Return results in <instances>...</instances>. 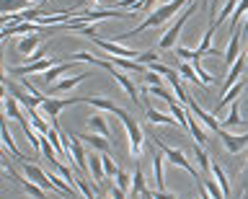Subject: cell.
<instances>
[{"instance_id":"1","label":"cell","mask_w":248,"mask_h":199,"mask_svg":"<svg viewBox=\"0 0 248 199\" xmlns=\"http://www.w3.org/2000/svg\"><path fill=\"white\" fill-rule=\"evenodd\" d=\"M191 13H197V0H191L189 8H184V11H181V16H178V18L173 21V24H170L168 31L160 36V42H158V47H160V49H170V52H173L176 42H178V36H181V29H184L186 21L191 18Z\"/></svg>"},{"instance_id":"2","label":"cell","mask_w":248,"mask_h":199,"mask_svg":"<svg viewBox=\"0 0 248 199\" xmlns=\"http://www.w3.org/2000/svg\"><path fill=\"white\" fill-rule=\"evenodd\" d=\"M116 117L122 119L124 129H127V137H129V155H132V158H140V155H142V145H145L142 129H140V124L135 122V117H132V114H127V111L119 109V114H116Z\"/></svg>"},{"instance_id":"3","label":"cell","mask_w":248,"mask_h":199,"mask_svg":"<svg viewBox=\"0 0 248 199\" xmlns=\"http://www.w3.org/2000/svg\"><path fill=\"white\" fill-rule=\"evenodd\" d=\"M98 67H106V70L114 75V80H116V83H119V86H122V91H124V93H127V96L132 98V104H135L137 109L145 114V104L140 101V91H137V86H135V83H132V78H129V75L124 73V70H119V67L108 65L106 60H101V65H98Z\"/></svg>"},{"instance_id":"4","label":"cell","mask_w":248,"mask_h":199,"mask_svg":"<svg viewBox=\"0 0 248 199\" xmlns=\"http://www.w3.org/2000/svg\"><path fill=\"white\" fill-rule=\"evenodd\" d=\"M153 137H155V140H153V142H155V148H158V150L163 153V155H166V160H168L170 166H178V168H184V171H189V176H191L194 181L202 179V176L197 173V168L191 166V160L186 158L181 150H176V148H168V145H163V140H158V135H153Z\"/></svg>"},{"instance_id":"5","label":"cell","mask_w":248,"mask_h":199,"mask_svg":"<svg viewBox=\"0 0 248 199\" xmlns=\"http://www.w3.org/2000/svg\"><path fill=\"white\" fill-rule=\"evenodd\" d=\"M96 47H101L106 52V55H111V57H127V60H140V55L142 52H137V49H132V47H122L119 42H111V39H98V36H93L91 39Z\"/></svg>"},{"instance_id":"6","label":"cell","mask_w":248,"mask_h":199,"mask_svg":"<svg viewBox=\"0 0 248 199\" xmlns=\"http://www.w3.org/2000/svg\"><path fill=\"white\" fill-rule=\"evenodd\" d=\"M73 104H80V96H73V98H49V96H46V98H44V104H42V109H44L46 117H49L52 127H57L60 111L65 109V106H73Z\"/></svg>"},{"instance_id":"7","label":"cell","mask_w":248,"mask_h":199,"mask_svg":"<svg viewBox=\"0 0 248 199\" xmlns=\"http://www.w3.org/2000/svg\"><path fill=\"white\" fill-rule=\"evenodd\" d=\"M186 109H189V111L194 114V117H197V119L202 122V124H204V127L209 129V132H212V135H217V132L222 129V124L215 119V114H212V111H204V109H202V106H199L197 101H194L191 96H189V104H186Z\"/></svg>"},{"instance_id":"8","label":"cell","mask_w":248,"mask_h":199,"mask_svg":"<svg viewBox=\"0 0 248 199\" xmlns=\"http://www.w3.org/2000/svg\"><path fill=\"white\" fill-rule=\"evenodd\" d=\"M23 173H26V179L29 181H34V184H39V186H42L44 191H54V194H60L57 189H54V184L46 179V171H42V168H39L36 163H29V160H23Z\"/></svg>"},{"instance_id":"9","label":"cell","mask_w":248,"mask_h":199,"mask_svg":"<svg viewBox=\"0 0 248 199\" xmlns=\"http://www.w3.org/2000/svg\"><path fill=\"white\" fill-rule=\"evenodd\" d=\"M217 137L222 140V148L228 150L230 155H238V153L248 145V132H243V135H232V132H228V129H220V132H217Z\"/></svg>"},{"instance_id":"10","label":"cell","mask_w":248,"mask_h":199,"mask_svg":"<svg viewBox=\"0 0 248 199\" xmlns=\"http://www.w3.org/2000/svg\"><path fill=\"white\" fill-rule=\"evenodd\" d=\"M57 65V60H52V57H44V60H39V62H29V65H18V67H11V75H31V73H46V70H52V67Z\"/></svg>"},{"instance_id":"11","label":"cell","mask_w":248,"mask_h":199,"mask_svg":"<svg viewBox=\"0 0 248 199\" xmlns=\"http://www.w3.org/2000/svg\"><path fill=\"white\" fill-rule=\"evenodd\" d=\"M147 150L153 153V173H155V186H158V191H166V173H163V160H166V155H163L160 150H155L153 145H147Z\"/></svg>"},{"instance_id":"12","label":"cell","mask_w":248,"mask_h":199,"mask_svg":"<svg viewBox=\"0 0 248 199\" xmlns=\"http://www.w3.org/2000/svg\"><path fill=\"white\" fill-rule=\"evenodd\" d=\"M70 153H73V160H75V166H78V176H83L85 173V163H88V155H85V150H83V140L78 135H70Z\"/></svg>"},{"instance_id":"13","label":"cell","mask_w":248,"mask_h":199,"mask_svg":"<svg viewBox=\"0 0 248 199\" xmlns=\"http://www.w3.org/2000/svg\"><path fill=\"white\" fill-rule=\"evenodd\" d=\"M246 55L248 52H243V55H240L235 62H232L230 67H228V78H225V86H222V93H228V91L235 86V83L240 80V73L246 70Z\"/></svg>"},{"instance_id":"14","label":"cell","mask_w":248,"mask_h":199,"mask_svg":"<svg viewBox=\"0 0 248 199\" xmlns=\"http://www.w3.org/2000/svg\"><path fill=\"white\" fill-rule=\"evenodd\" d=\"M243 91H246V80L240 78V80L235 83V86H232V88L228 91V93H222V98L217 101V106H215V111H212V114H220V111H222V109H225V106H228L230 101H238V96L243 93Z\"/></svg>"},{"instance_id":"15","label":"cell","mask_w":248,"mask_h":199,"mask_svg":"<svg viewBox=\"0 0 248 199\" xmlns=\"http://www.w3.org/2000/svg\"><path fill=\"white\" fill-rule=\"evenodd\" d=\"M240 34H243V26H238V31L232 34V39L228 44V52H225V65H228V67L235 62L240 55H243V52H240V39H243V36H240Z\"/></svg>"},{"instance_id":"16","label":"cell","mask_w":248,"mask_h":199,"mask_svg":"<svg viewBox=\"0 0 248 199\" xmlns=\"http://www.w3.org/2000/svg\"><path fill=\"white\" fill-rule=\"evenodd\" d=\"M186 111H189V109H186ZM186 129H189V132H191L194 142H197V145H202V148H204V145H207V140H209V135H207L204 129L199 127V122L194 119V114H191V111H189V117H186Z\"/></svg>"},{"instance_id":"17","label":"cell","mask_w":248,"mask_h":199,"mask_svg":"<svg viewBox=\"0 0 248 199\" xmlns=\"http://www.w3.org/2000/svg\"><path fill=\"white\" fill-rule=\"evenodd\" d=\"M80 104H91L96 106L98 111H111V114H119V106H116L111 98H98V96H80Z\"/></svg>"},{"instance_id":"18","label":"cell","mask_w":248,"mask_h":199,"mask_svg":"<svg viewBox=\"0 0 248 199\" xmlns=\"http://www.w3.org/2000/svg\"><path fill=\"white\" fill-rule=\"evenodd\" d=\"M145 117H147V122H153V124H163V127H176L178 124L176 117H168V114H163V111H155L150 104L145 106Z\"/></svg>"},{"instance_id":"19","label":"cell","mask_w":248,"mask_h":199,"mask_svg":"<svg viewBox=\"0 0 248 199\" xmlns=\"http://www.w3.org/2000/svg\"><path fill=\"white\" fill-rule=\"evenodd\" d=\"M91 73H75L73 78H62V80H57L52 86V93H62V91H70V88H75L78 83H83L85 78H88Z\"/></svg>"},{"instance_id":"20","label":"cell","mask_w":248,"mask_h":199,"mask_svg":"<svg viewBox=\"0 0 248 199\" xmlns=\"http://www.w3.org/2000/svg\"><path fill=\"white\" fill-rule=\"evenodd\" d=\"M80 137L83 142H88L91 148H96L101 155H104V153H111V145H108V140L106 137H101V135H96V132H91V135H78Z\"/></svg>"},{"instance_id":"21","label":"cell","mask_w":248,"mask_h":199,"mask_svg":"<svg viewBox=\"0 0 248 199\" xmlns=\"http://www.w3.org/2000/svg\"><path fill=\"white\" fill-rule=\"evenodd\" d=\"M88 129L91 132H96V135H101V137H111V129H108V124H106V119L101 117V114H91L88 117Z\"/></svg>"},{"instance_id":"22","label":"cell","mask_w":248,"mask_h":199,"mask_svg":"<svg viewBox=\"0 0 248 199\" xmlns=\"http://www.w3.org/2000/svg\"><path fill=\"white\" fill-rule=\"evenodd\" d=\"M209 171H212V179L217 181V186L222 189V194L230 197V181H228V173L222 171V166L217 163V160H212V168H209Z\"/></svg>"},{"instance_id":"23","label":"cell","mask_w":248,"mask_h":199,"mask_svg":"<svg viewBox=\"0 0 248 199\" xmlns=\"http://www.w3.org/2000/svg\"><path fill=\"white\" fill-rule=\"evenodd\" d=\"M70 67H73V62H65V60H62V62H57V65L52 67V70H46V73L42 75V78H44V83H49V86H54L60 75H65V73L70 70Z\"/></svg>"},{"instance_id":"24","label":"cell","mask_w":248,"mask_h":199,"mask_svg":"<svg viewBox=\"0 0 248 199\" xmlns=\"http://www.w3.org/2000/svg\"><path fill=\"white\" fill-rule=\"evenodd\" d=\"M26 117H29V122H31V127H34V129H36V132L42 135V137H46V135L52 132V127L46 124V122H44L42 117H39L36 109H29V111H26Z\"/></svg>"},{"instance_id":"25","label":"cell","mask_w":248,"mask_h":199,"mask_svg":"<svg viewBox=\"0 0 248 199\" xmlns=\"http://www.w3.org/2000/svg\"><path fill=\"white\" fill-rule=\"evenodd\" d=\"M246 13H248V0H240L235 5V11H232V16H230V31H238V26L243 24Z\"/></svg>"},{"instance_id":"26","label":"cell","mask_w":248,"mask_h":199,"mask_svg":"<svg viewBox=\"0 0 248 199\" xmlns=\"http://www.w3.org/2000/svg\"><path fill=\"white\" fill-rule=\"evenodd\" d=\"M147 186H145V173H142V168H135L132 171V191H129V197H137V194H145Z\"/></svg>"},{"instance_id":"27","label":"cell","mask_w":248,"mask_h":199,"mask_svg":"<svg viewBox=\"0 0 248 199\" xmlns=\"http://www.w3.org/2000/svg\"><path fill=\"white\" fill-rule=\"evenodd\" d=\"M39 44H42L39 36H23V39L18 42V52L23 57H29V55H34V52L39 49Z\"/></svg>"},{"instance_id":"28","label":"cell","mask_w":248,"mask_h":199,"mask_svg":"<svg viewBox=\"0 0 248 199\" xmlns=\"http://www.w3.org/2000/svg\"><path fill=\"white\" fill-rule=\"evenodd\" d=\"M34 3V0H0V11L5 13H16V11H26V5Z\"/></svg>"},{"instance_id":"29","label":"cell","mask_w":248,"mask_h":199,"mask_svg":"<svg viewBox=\"0 0 248 199\" xmlns=\"http://www.w3.org/2000/svg\"><path fill=\"white\" fill-rule=\"evenodd\" d=\"M88 168H91V173H93V179H96V184L106 179L104 163H101V155H88Z\"/></svg>"},{"instance_id":"30","label":"cell","mask_w":248,"mask_h":199,"mask_svg":"<svg viewBox=\"0 0 248 199\" xmlns=\"http://www.w3.org/2000/svg\"><path fill=\"white\" fill-rule=\"evenodd\" d=\"M194 158H197V163H199L202 171L209 173V168H212V160H209V153L202 148V145H194Z\"/></svg>"},{"instance_id":"31","label":"cell","mask_w":248,"mask_h":199,"mask_svg":"<svg viewBox=\"0 0 248 199\" xmlns=\"http://www.w3.org/2000/svg\"><path fill=\"white\" fill-rule=\"evenodd\" d=\"M173 55L181 60V62H197V60H202V52H197V49L191 52V49H186V47H178V44L173 47Z\"/></svg>"},{"instance_id":"32","label":"cell","mask_w":248,"mask_h":199,"mask_svg":"<svg viewBox=\"0 0 248 199\" xmlns=\"http://www.w3.org/2000/svg\"><path fill=\"white\" fill-rule=\"evenodd\" d=\"M238 124H243V117H240L238 101H232L230 111H228V117H225V122H222V129H225V127H238Z\"/></svg>"},{"instance_id":"33","label":"cell","mask_w":248,"mask_h":199,"mask_svg":"<svg viewBox=\"0 0 248 199\" xmlns=\"http://www.w3.org/2000/svg\"><path fill=\"white\" fill-rule=\"evenodd\" d=\"M21 186H23V191H26V194H31L34 199H49V197H46V191L39 186V184L29 181V179H21Z\"/></svg>"},{"instance_id":"34","label":"cell","mask_w":248,"mask_h":199,"mask_svg":"<svg viewBox=\"0 0 248 199\" xmlns=\"http://www.w3.org/2000/svg\"><path fill=\"white\" fill-rule=\"evenodd\" d=\"M101 163H104V173H106V179H114V176L119 173V166L114 163V155H111V153H104V155H101Z\"/></svg>"},{"instance_id":"35","label":"cell","mask_w":248,"mask_h":199,"mask_svg":"<svg viewBox=\"0 0 248 199\" xmlns=\"http://www.w3.org/2000/svg\"><path fill=\"white\" fill-rule=\"evenodd\" d=\"M114 179H116V186L129 194V191H132V173H127V171H122V168H119V173H116Z\"/></svg>"},{"instance_id":"36","label":"cell","mask_w":248,"mask_h":199,"mask_svg":"<svg viewBox=\"0 0 248 199\" xmlns=\"http://www.w3.org/2000/svg\"><path fill=\"white\" fill-rule=\"evenodd\" d=\"M49 163H52V168H54V171H57L60 176H65V181H67V184H75V173L70 171L67 166H62V163H60L57 158H54V160H49Z\"/></svg>"},{"instance_id":"37","label":"cell","mask_w":248,"mask_h":199,"mask_svg":"<svg viewBox=\"0 0 248 199\" xmlns=\"http://www.w3.org/2000/svg\"><path fill=\"white\" fill-rule=\"evenodd\" d=\"M137 62H142V65H153V62H160V57L155 55V52H142Z\"/></svg>"},{"instance_id":"38","label":"cell","mask_w":248,"mask_h":199,"mask_svg":"<svg viewBox=\"0 0 248 199\" xmlns=\"http://www.w3.org/2000/svg\"><path fill=\"white\" fill-rule=\"evenodd\" d=\"M142 78H145V86H160V78H163V75L153 73V70H147V73L142 75Z\"/></svg>"},{"instance_id":"39","label":"cell","mask_w":248,"mask_h":199,"mask_svg":"<svg viewBox=\"0 0 248 199\" xmlns=\"http://www.w3.org/2000/svg\"><path fill=\"white\" fill-rule=\"evenodd\" d=\"M140 5H142V0H119V5H116V8H127V11L135 13Z\"/></svg>"},{"instance_id":"40","label":"cell","mask_w":248,"mask_h":199,"mask_svg":"<svg viewBox=\"0 0 248 199\" xmlns=\"http://www.w3.org/2000/svg\"><path fill=\"white\" fill-rule=\"evenodd\" d=\"M243 197H248V166H246L243 176H240V199Z\"/></svg>"},{"instance_id":"41","label":"cell","mask_w":248,"mask_h":199,"mask_svg":"<svg viewBox=\"0 0 248 199\" xmlns=\"http://www.w3.org/2000/svg\"><path fill=\"white\" fill-rule=\"evenodd\" d=\"M194 184H197V191H199V199H212V197H209V191L204 189V184H202V179H197V181H194Z\"/></svg>"},{"instance_id":"42","label":"cell","mask_w":248,"mask_h":199,"mask_svg":"<svg viewBox=\"0 0 248 199\" xmlns=\"http://www.w3.org/2000/svg\"><path fill=\"white\" fill-rule=\"evenodd\" d=\"M153 199H176V194H170V191H150Z\"/></svg>"},{"instance_id":"43","label":"cell","mask_w":248,"mask_h":199,"mask_svg":"<svg viewBox=\"0 0 248 199\" xmlns=\"http://www.w3.org/2000/svg\"><path fill=\"white\" fill-rule=\"evenodd\" d=\"M111 199H127V191H122V189L114 184V186H111Z\"/></svg>"},{"instance_id":"44","label":"cell","mask_w":248,"mask_h":199,"mask_svg":"<svg viewBox=\"0 0 248 199\" xmlns=\"http://www.w3.org/2000/svg\"><path fill=\"white\" fill-rule=\"evenodd\" d=\"M91 3H96V0H78L75 5H70V11H78V8H85V5H91Z\"/></svg>"},{"instance_id":"45","label":"cell","mask_w":248,"mask_h":199,"mask_svg":"<svg viewBox=\"0 0 248 199\" xmlns=\"http://www.w3.org/2000/svg\"><path fill=\"white\" fill-rule=\"evenodd\" d=\"M5 98H8V88H5V83H0V106L5 104Z\"/></svg>"},{"instance_id":"46","label":"cell","mask_w":248,"mask_h":199,"mask_svg":"<svg viewBox=\"0 0 248 199\" xmlns=\"http://www.w3.org/2000/svg\"><path fill=\"white\" fill-rule=\"evenodd\" d=\"M0 83H5V67H3V62H0Z\"/></svg>"},{"instance_id":"47","label":"cell","mask_w":248,"mask_h":199,"mask_svg":"<svg viewBox=\"0 0 248 199\" xmlns=\"http://www.w3.org/2000/svg\"><path fill=\"white\" fill-rule=\"evenodd\" d=\"M96 199H106V197H96Z\"/></svg>"}]
</instances>
